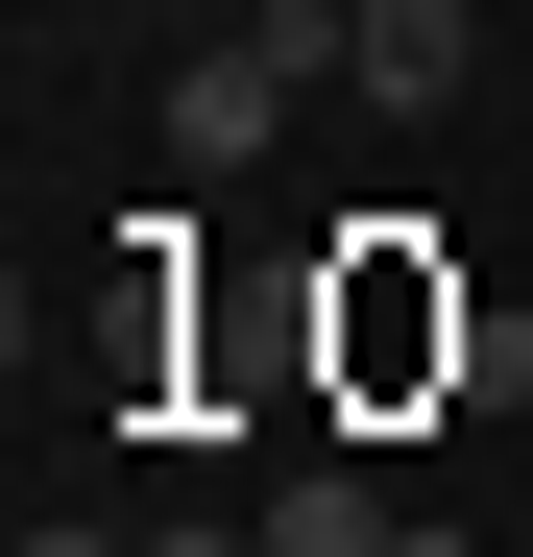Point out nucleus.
<instances>
[{"label":"nucleus","instance_id":"nucleus-1","mask_svg":"<svg viewBox=\"0 0 533 557\" xmlns=\"http://www.w3.org/2000/svg\"><path fill=\"white\" fill-rule=\"evenodd\" d=\"M315 73H339V25H266V0H219V49L170 73V170H243L266 122L315 98Z\"/></svg>","mask_w":533,"mask_h":557},{"label":"nucleus","instance_id":"nucleus-2","mask_svg":"<svg viewBox=\"0 0 533 557\" xmlns=\"http://www.w3.org/2000/svg\"><path fill=\"white\" fill-rule=\"evenodd\" d=\"M485 73V0H339V98H388V122H436Z\"/></svg>","mask_w":533,"mask_h":557},{"label":"nucleus","instance_id":"nucleus-3","mask_svg":"<svg viewBox=\"0 0 533 557\" xmlns=\"http://www.w3.org/2000/svg\"><path fill=\"white\" fill-rule=\"evenodd\" d=\"M266 557H412V533L364 509V460H292V485H266Z\"/></svg>","mask_w":533,"mask_h":557},{"label":"nucleus","instance_id":"nucleus-4","mask_svg":"<svg viewBox=\"0 0 533 557\" xmlns=\"http://www.w3.org/2000/svg\"><path fill=\"white\" fill-rule=\"evenodd\" d=\"M25 557H122V533H73V509H25Z\"/></svg>","mask_w":533,"mask_h":557},{"label":"nucleus","instance_id":"nucleus-5","mask_svg":"<svg viewBox=\"0 0 533 557\" xmlns=\"http://www.w3.org/2000/svg\"><path fill=\"white\" fill-rule=\"evenodd\" d=\"M266 25H339V0H266Z\"/></svg>","mask_w":533,"mask_h":557}]
</instances>
